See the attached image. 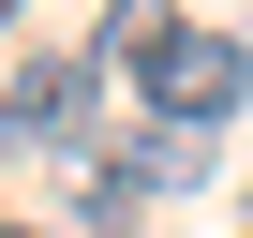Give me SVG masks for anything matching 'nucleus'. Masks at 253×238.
<instances>
[{"instance_id": "obj_1", "label": "nucleus", "mask_w": 253, "mask_h": 238, "mask_svg": "<svg viewBox=\"0 0 253 238\" xmlns=\"http://www.w3.org/2000/svg\"><path fill=\"white\" fill-rule=\"evenodd\" d=\"M134 104H149V119H194V134H223V119L253 104V30H179V45L134 75Z\"/></svg>"}, {"instance_id": "obj_2", "label": "nucleus", "mask_w": 253, "mask_h": 238, "mask_svg": "<svg viewBox=\"0 0 253 238\" xmlns=\"http://www.w3.org/2000/svg\"><path fill=\"white\" fill-rule=\"evenodd\" d=\"M104 134V60H30L0 104V149H89Z\"/></svg>"}, {"instance_id": "obj_3", "label": "nucleus", "mask_w": 253, "mask_h": 238, "mask_svg": "<svg viewBox=\"0 0 253 238\" xmlns=\"http://www.w3.org/2000/svg\"><path fill=\"white\" fill-rule=\"evenodd\" d=\"M104 164L134 179V194H194V179H209V134H194V119H134Z\"/></svg>"}, {"instance_id": "obj_4", "label": "nucleus", "mask_w": 253, "mask_h": 238, "mask_svg": "<svg viewBox=\"0 0 253 238\" xmlns=\"http://www.w3.org/2000/svg\"><path fill=\"white\" fill-rule=\"evenodd\" d=\"M164 45H179V0H104V45H89V60H119V75H149Z\"/></svg>"}, {"instance_id": "obj_5", "label": "nucleus", "mask_w": 253, "mask_h": 238, "mask_svg": "<svg viewBox=\"0 0 253 238\" xmlns=\"http://www.w3.org/2000/svg\"><path fill=\"white\" fill-rule=\"evenodd\" d=\"M60 238H149V194L119 179V164H89V179H75V223H60Z\"/></svg>"}, {"instance_id": "obj_6", "label": "nucleus", "mask_w": 253, "mask_h": 238, "mask_svg": "<svg viewBox=\"0 0 253 238\" xmlns=\"http://www.w3.org/2000/svg\"><path fill=\"white\" fill-rule=\"evenodd\" d=\"M0 30H15V0H0Z\"/></svg>"}]
</instances>
